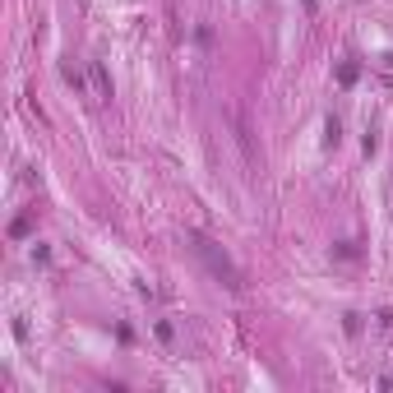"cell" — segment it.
<instances>
[{
  "instance_id": "cell-4",
  "label": "cell",
  "mask_w": 393,
  "mask_h": 393,
  "mask_svg": "<svg viewBox=\"0 0 393 393\" xmlns=\"http://www.w3.org/2000/svg\"><path fill=\"white\" fill-rule=\"evenodd\" d=\"M357 74H361V69H357V65H352V60H347V65L338 69V84H342V88H347V84H357Z\"/></svg>"
},
{
  "instance_id": "cell-1",
  "label": "cell",
  "mask_w": 393,
  "mask_h": 393,
  "mask_svg": "<svg viewBox=\"0 0 393 393\" xmlns=\"http://www.w3.org/2000/svg\"><path fill=\"white\" fill-rule=\"evenodd\" d=\"M190 241H194V255H199L204 264H208V273H213V278L222 282V287L241 292V269L232 264V255H227V250L218 246V241H208L204 232H190Z\"/></svg>"
},
{
  "instance_id": "cell-3",
  "label": "cell",
  "mask_w": 393,
  "mask_h": 393,
  "mask_svg": "<svg viewBox=\"0 0 393 393\" xmlns=\"http://www.w3.org/2000/svg\"><path fill=\"white\" fill-rule=\"evenodd\" d=\"M338 139H342V125H338V116H333V121L324 125V144H328V148H338Z\"/></svg>"
},
{
  "instance_id": "cell-2",
  "label": "cell",
  "mask_w": 393,
  "mask_h": 393,
  "mask_svg": "<svg viewBox=\"0 0 393 393\" xmlns=\"http://www.w3.org/2000/svg\"><path fill=\"white\" fill-rule=\"evenodd\" d=\"M88 74H93V98H98V102H107V98H112V79H107L102 60H93V65H88Z\"/></svg>"
}]
</instances>
